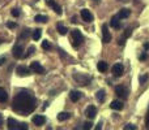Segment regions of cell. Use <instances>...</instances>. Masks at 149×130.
Returning a JSON list of instances; mask_svg holds the SVG:
<instances>
[{"mask_svg": "<svg viewBox=\"0 0 149 130\" xmlns=\"http://www.w3.org/2000/svg\"><path fill=\"white\" fill-rule=\"evenodd\" d=\"M12 55L15 59H21L24 56V47L22 44H16L12 50Z\"/></svg>", "mask_w": 149, "mask_h": 130, "instance_id": "obj_4", "label": "cell"}, {"mask_svg": "<svg viewBox=\"0 0 149 130\" xmlns=\"http://www.w3.org/2000/svg\"><path fill=\"white\" fill-rule=\"evenodd\" d=\"M8 100V92L3 87H0V103H5Z\"/></svg>", "mask_w": 149, "mask_h": 130, "instance_id": "obj_20", "label": "cell"}, {"mask_svg": "<svg viewBox=\"0 0 149 130\" xmlns=\"http://www.w3.org/2000/svg\"><path fill=\"white\" fill-rule=\"evenodd\" d=\"M31 121H33L34 125L42 126V125H45V122H46V117L42 115H38V116H34V117L31 118Z\"/></svg>", "mask_w": 149, "mask_h": 130, "instance_id": "obj_12", "label": "cell"}, {"mask_svg": "<svg viewBox=\"0 0 149 130\" xmlns=\"http://www.w3.org/2000/svg\"><path fill=\"white\" fill-rule=\"evenodd\" d=\"M34 51H36V47H34V46H30V47H29V51L26 52V54H24L22 57H24V59H28V57H30L31 55L34 54Z\"/></svg>", "mask_w": 149, "mask_h": 130, "instance_id": "obj_26", "label": "cell"}, {"mask_svg": "<svg viewBox=\"0 0 149 130\" xmlns=\"http://www.w3.org/2000/svg\"><path fill=\"white\" fill-rule=\"evenodd\" d=\"M30 69H31V72H34V73H39V74H43L45 73V68L39 64L38 61H33V63H31Z\"/></svg>", "mask_w": 149, "mask_h": 130, "instance_id": "obj_9", "label": "cell"}, {"mask_svg": "<svg viewBox=\"0 0 149 130\" xmlns=\"http://www.w3.org/2000/svg\"><path fill=\"white\" fill-rule=\"evenodd\" d=\"M70 98L72 102H79L80 98H81V92L77 91V90H73V91L70 92Z\"/></svg>", "mask_w": 149, "mask_h": 130, "instance_id": "obj_17", "label": "cell"}, {"mask_svg": "<svg viewBox=\"0 0 149 130\" xmlns=\"http://www.w3.org/2000/svg\"><path fill=\"white\" fill-rule=\"evenodd\" d=\"M145 126H147V129H149V107L147 111V116H145Z\"/></svg>", "mask_w": 149, "mask_h": 130, "instance_id": "obj_30", "label": "cell"}, {"mask_svg": "<svg viewBox=\"0 0 149 130\" xmlns=\"http://www.w3.org/2000/svg\"><path fill=\"white\" fill-rule=\"evenodd\" d=\"M130 14H131V10H130L128 8H122L118 13V16L120 18H127V17H130Z\"/></svg>", "mask_w": 149, "mask_h": 130, "instance_id": "obj_18", "label": "cell"}, {"mask_svg": "<svg viewBox=\"0 0 149 130\" xmlns=\"http://www.w3.org/2000/svg\"><path fill=\"white\" fill-rule=\"evenodd\" d=\"M124 129L126 130H136V125H134V124H127L126 126H124Z\"/></svg>", "mask_w": 149, "mask_h": 130, "instance_id": "obj_29", "label": "cell"}, {"mask_svg": "<svg viewBox=\"0 0 149 130\" xmlns=\"http://www.w3.org/2000/svg\"><path fill=\"white\" fill-rule=\"evenodd\" d=\"M37 107V100L30 91H20L13 98L12 108L15 112L21 113L22 116H28Z\"/></svg>", "mask_w": 149, "mask_h": 130, "instance_id": "obj_1", "label": "cell"}, {"mask_svg": "<svg viewBox=\"0 0 149 130\" xmlns=\"http://www.w3.org/2000/svg\"><path fill=\"white\" fill-rule=\"evenodd\" d=\"M42 48L46 50V51H49V50L52 48V46H51V43H50L49 41H43L42 42Z\"/></svg>", "mask_w": 149, "mask_h": 130, "instance_id": "obj_27", "label": "cell"}, {"mask_svg": "<svg viewBox=\"0 0 149 130\" xmlns=\"http://www.w3.org/2000/svg\"><path fill=\"white\" fill-rule=\"evenodd\" d=\"M46 3H47V5H49V7H51L52 9L55 10V13H56V14H62V8H60V5H58L54 1V0H46Z\"/></svg>", "mask_w": 149, "mask_h": 130, "instance_id": "obj_13", "label": "cell"}, {"mask_svg": "<svg viewBox=\"0 0 149 130\" xmlns=\"http://www.w3.org/2000/svg\"><path fill=\"white\" fill-rule=\"evenodd\" d=\"M34 21H36V22L45 23V22H47V21H49V18H47L46 16H43V14H37L36 18H34Z\"/></svg>", "mask_w": 149, "mask_h": 130, "instance_id": "obj_23", "label": "cell"}, {"mask_svg": "<svg viewBox=\"0 0 149 130\" xmlns=\"http://www.w3.org/2000/svg\"><path fill=\"white\" fill-rule=\"evenodd\" d=\"M110 108L111 109H115V111H122L123 109V103L119 102V100H114V102H111Z\"/></svg>", "mask_w": 149, "mask_h": 130, "instance_id": "obj_16", "label": "cell"}, {"mask_svg": "<svg viewBox=\"0 0 149 130\" xmlns=\"http://www.w3.org/2000/svg\"><path fill=\"white\" fill-rule=\"evenodd\" d=\"M139 59L141 60V61H143V60H145V59H147V54H141V55L139 56Z\"/></svg>", "mask_w": 149, "mask_h": 130, "instance_id": "obj_36", "label": "cell"}, {"mask_svg": "<svg viewBox=\"0 0 149 130\" xmlns=\"http://www.w3.org/2000/svg\"><path fill=\"white\" fill-rule=\"evenodd\" d=\"M122 1H127V0H122Z\"/></svg>", "mask_w": 149, "mask_h": 130, "instance_id": "obj_42", "label": "cell"}, {"mask_svg": "<svg viewBox=\"0 0 149 130\" xmlns=\"http://www.w3.org/2000/svg\"><path fill=\"white\" fill-rule=\"evenodd\" d=\"M16 73H17L20 77H25V76L31 74V69L28 68V66H25V65H18L17 68H16Z\"/></svg>", "mask_w": 149, "mask_h": 130, "instance_id": "obj_5", "label": "cell"}, {"mask_svg": "<svg viewBox=\"0 0 149 130\" xmlns=\"http://www.w3.org/2000/svg\"><path fill=\"white\" fill-rule=\"evenodd\" d=\"M73 78H74V81H76L79 85H81V86H86V85L90 83V77L88 76V74L74 73L73 74Z\"/></svg>", "mask_w": 149, "mask_h": 130, "instance_id": "obj_2", "label": "cell"}, {"mask_svg": "<svg viewBox=\"0 0 149 130\" xmlns=\"http://www.w3.org/2000/svg\"><path fill=\"white\" fill-rule=\"evenodd\" d=\"M41 36H42V30L41 29H36L33 31V39L34 41H38V39H41Z\"/></svg>", "mask_w": 149, "mask_h": 130, "instance_id": "obj_25", "label": "cell"}, {"mask_svg": "<svg viewBox=\"0 0 149 130\" xmlns=\"http://www.w3.org/2000/svg\"><path fill=\"white\" fill-rule=\"evenodd\" d=\"M107 68H109V66H107V63H105V61H100V63L97 64V69H98L100 72H106V70H107Z\"/></svg>", "mask_w": 149, "mask_h": 130, "instance_id": "obj_24", "label": "cell"}, {"mask_svg": "<svg viewBox=\"0 0 149 130\" xmlns=\"http://www.w3.org/2000/svg\"><path fill=\"white\" fill-rule=\"evenodd\" d=\"M3 126V116H1V113H0V128Z\"/></svg>", "mask_w": 149, "mask_h": 130, "instance_id": "obj_38", "label": "cell"}, {"mask_svg": "<svg viewBox=\"0 0 149 130\" xmlns=\"http://www.w3.org/2000/svg\"><path fill=\"white\" fill-rule=\"evenodd\" d=\"M80 14H81V18L85 21V22H92L93 18H94L89 9H82L81 12H80Z\"/></svg>", "mask_w": 149, "mask_h": 130, "instance_id": "obj_10", "label": "cell"}, {"mask_svg": "<svg viewBox=\"0 0 149 130\" xmlns=\"http://www.w3.org/2000/svg\"><path fill=\"white\" fill-rule=\"evenodd\" d=\"M8 129H10V130L18 129V122L15 120V118H12V117L8 118Z\"/></svg>", "mask_w": 149, "mask_h": 130, "instance_id": "obj_19", "label": "cell"}, {"mask_svg": "<svg viewBox=\"0 0 149 130\" xmlns=\"http://www.w3.org/2000/svg\"><path fill=\"white\" fill-rule=\"evenodd\" d=\"M120 17L119 16H113L111 17V21H110V25H111V28H114V29H120Z\"/></svg>", "mask_w": 149, "mask_h": 130, "instance_id": "obj_14", "label": "cell"}, {"mask_svg": "<svg viewBox=\"0 0 149 130\" xmlns=\"http://www.w3.org/2000/svg\"><path fill=\"white\" fill-rule=\"evenodd\" d=\"M113 74H114V77H122V74L124 73V66L122 65V64H114L113 65Z\"/></svg>", "mask_w": 149, "mask_h": 130, "instance_id": "obj_8", "label": "cell"}, {"mask_svg": "<svg viewBox=\"0 0 149 130\" xmlns=\"http://www.w3.org/2000/svg\"><path fill=\"white\" fill-rule=\"evenodd\" d=\"M56 29H58V33H59L60 35H65V34H67V31H68V29L65 28L64 25H62V23H58Z\"/></svg>", "mask_w": 149, "mask_h": 130, "instance_id": "obj_22", "label": "cell"}, {"mask_svg": "<svg viewBox=\"0 0 149 130\" xmlns=\"http://www.w3.org/2000/svg\"><path fill=\"white\" fill-rule=\"evenodd\" d=\"M29 34H30V30H29V29H25L24 33L21 34V38H26V36H29Z\"/></svg>", "mask_w": 149, "mask_h": 130, "instance_id": "obj_31", "label": "cell"}, {"mask_svg": "<svg viewBox=\"0 0 149 130\" xmlns=\"http://www.w3.org/2000/svg\"><path fill=\"white\" fill-rule=\"evenodd\" d=\"M92 125H93V124L88 121V122H85V124H84V126H82V128H84L85 130H89V129H92Z\"/></svg>", "mask_w": 149, "mask_h": 130, "instance_id": "obj_32", "label": "cell"}, {"mask_svg": "<svg viewBox=\"0 0 149 130\" xmlns=\"http://www.w3.org/2000/svg\"><path fill=\"white\" fill-rule=\"evenodd\" d=\"M148 79V76L147 74H144V76H141L140 77V85H143V83H145V81Z\"/></svg>", "mask_w": 149, "mask_h": 130, "instance_id": "obj_34", "label": "cell"}, {"mask_svg": "<svg viewBox=\"0 0 149 130\" xmlns=\"http://www.w3.org/2000/svg\"><path fill=\"white\" fill-rule=\"evenodd\" d=\"M85 116H86L88 118H90V120H93V118H94L95 116H97V108H95L94 105H89V107L86 108Z\"/></svg>", "mask_w": 149, "mask_h": 130, "instance_id": "obj_11", "label": "cell"}, {"mask_svg": "<svg viewBox=\"0 0 149 130\" xmlns=\"http://www.w3.org/2000/svg\"><path fill=\"white\" fill-rule=\"evenodd\" d=\"M3 43V41H1V39H0V44H1Z\"/></svg>", "mask_w": 149, "mask_h": 130, "instance_id": "obj_41", "label": "cell"}, {"mask_svg": "<svg viewBox=\"0 0 149 130\" xmlns=\"http://www.w3.org/2000/svg\"><path fill=\"white\" fill-rule=\"evenodd\" d=\"M101 128H102V124H101V122H100V124H98V125H97V126H95V130H100Z\"/></svg>", "mask_w": 149, "mask_h": 130, "instance_id": "obj_37", "label": "cell"}, {"mask_svg": "<svg viewBox=\"0 0 149 130\" xmlns=\"http://www.w3.org/2000/svg\"><path fill=\"white\" fill-rule=\"evenodd\" d=\"M4 61H5V59H4V57H0V65H1Z\"/></svg>", "mask_w": 149, "mask_h": 130, "instance_id": "obj_39", "label": "cell"}, {"mask_svg": "<svg viewBox=\"0 0 149 130\" xmlns=\"http://www.w3.org/2000/svg\"><path fill=\"white\" fill-rule=\"evenodd\" d=\"M110 41H111V34H110V31H109L107 25L103 23L102 25V42L103 43H109Z\"/></svg>", "mask_w": 149, "mask_h": 130, "instance_id": "obj_7", "label": "cell"}, {"mask_svg": "<svg viewBox=\"0 0 149 130\" xmlns=\"http://www.w3.org/2000/svg\"><path fill=\"white\" fill-rule=\"evenodd\" d=\"M10 14H12L13 17H18V16L21 14V12H20V9H18V8H15V9H12Z\"/></svg>", "mask_w": 149, "mask_h": 130, "instance_id": "obj_28", "label": "cell"}, {"mask_svg": "<svg viewBox=\"0 0 149 130\" xmlns=\"http://www.w3.org/2000/svg\"><path fill=\"white\" fill-rule=\"evenodd\" d=\"M115 94L118 95L119 98H122V99H127V98H128V90L120 85V86L115 87Z\"/></svg>", "mask_w": 149, "mask_h": 130, "instance_id": "obj_6", "label": "cell"}, {"mask_svg": "<svg viewBox=\"0 0 149 130\" xmlns=\"http://www.w3.org/2000/svg\"><path fill=\"white\" fill-rule=\"evenodd\" d=\"M7 26H8L9 29H15L17 25H16V22H8V23H7Z\"/></svg>", "mask_w": 149, "mask_h": 130, "instance_id": "obj_35", "label": "cell"}, {"mask_svg": "<svg viewBox=\"0 0 149 130\" xmlns=\"http://www.w3.org/2000/svg\"><path fill=\"white\" fill-rule=\"evenodd\" d=\"M71 35H72V41H73V47H79L80 44L84 42V36H82L81 31L74 29V30L71 31Z\"/></svg>", "mask_w": 149, "mask_h": 130, "instance_id": "obj_3", "label": "cell"}, {"mask_svg": "<svg viewBox=\"0 0 149 130\" xmlns=\"http://www.w3.org/2000/svg\"><path fill=\"white\" fill-rule=\"evenodd\" d=\"M144 48H145V50H149V43H145V44H144Z\"/></svg>", "mask_w": 149, "mask_h": 130, "instance_id": "obj_40", "label": "cell"}, {"mask_svg": "<svg viewBox=\"0 0 149 130\" xmlns=\"http://www.w3.org/2000/svg\"><path fill=\"white\" fill-rule=\"evenodd\" d=\"M70 117H71L70 112H60L59 115H58V120L59 121H65V120H68Z\"/></svg>", "mask_w": 149, "mask_h": 130, "instance_id": "obj_21", "label": "cell"}, {"mask_svg": "<svg viewBox=\"0 0 149 130\" xmlns=\"http://www.w3.org/2000/svg\"><path fill=\"white\" fill-rule=\"evenodd\" d=\"M95 99H97L100 103L105 102V99H106V92H105V90H103V89L98 90L97 94H95Z\"/></svg>", "mask_w": 149, "mask_h": 130, "instance_id": "obj_15", "label": "cell"}, {"mask_svg": "<svg viewBox=\"0 0 149 130\" xmlns=\"http://www.w3.org/2000/svg\"><path fill=\"white\" fill-rule=\"evenodd\" d=\"M18 129H21V130H26V129H28V124H25V122L18 124Z\"/></svg>", "mask_w": 149, "mask_h": 130, "instance_id": "obj_33", "label": "cell"}]
</instances>
